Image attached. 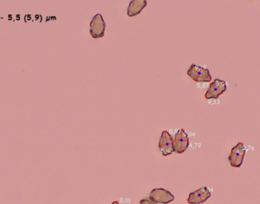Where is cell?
Segmentation results:
<instances>
[{
  "instance_id": "obj_1",
  "label": "cell",
  "mask_w": 260,
  "mask_h": 204,
  "mask_svg": "<svg viewBox=\"0 0 260 204\" xmlns=\"http://www.w3.org/2000/svg\"><path fill=\"white\" fill-rule=\"evenodd\" d=\"M187 74L196 83H210L212 80L209 69L194 63L189 68Z\"/></svg>"
},
{
  "instance_id": "obj_2",
  "label": "cell",
  "mask_w": 260,
  "mask_h": 204,
  "mask_svg": "<svg viewBox=\"0 0 260 204\" xmlns=\"http://www.w3.org/2000/svg\"><path fill=\"white\" fill-rule=\"evenodd\" d=\"M106 25L101 14H97L90 22V34L93 38H101L105 35Z\"/></svg>"
},
{
  "instance_id": "obj_3",
  "label": "cell",
  "mask_w": 260,
  "mask_h": 204,
  "mask_svg": "<svg viewBox=\"0 0 260 204\" xmlns=\"http://www.w3.org/2000/svg\"><path fill=\"white\" fill-rule=\"evenodd\" d=\"M246 155V149L243 143H238L231 149L229 155V162L233 168H240L242 166Z\"/></svg>"
},
{
  "instance_id": "obj_4",
  "label": "cell",
  "mask_w": 260,
  "mask_h": 204,
  "mask_svg": "<svg viewBox=\"0 0 260 204\" xmlns=\"http://www.w3.org/2000/svg\"><path fill=\"white\" fill-rule=\"evenodd\" d=\"M159 148L164 156L172 155L175 152L174 141L172 136L166 130L162 131L160 139Z\"/></svg>"
},
{
  "instance_id": "obj_5",
  "label": "cell",
  "mask_w": 260,
  "mask_h": 204,
  "mask_svg": "<svg viewBox=\"0 0 260 204\" xmlns=\"http://www.w3.org/2000/svg\"><path fill=\"white\" fill-rule=\"evenodd\" d=\"M226 90V82L216 79L210 85L208 91L204 95V98L206 99H211V98L217 99L220 95H222L224 92H225Z\"/></svg>"
},
{
  "instance_id": "obj_6",
  "label": "cell",
  "mask_w": 260,
  "mask_h": 204,
  "mask_svg": "<svg viewBox=\"0 0 260 204\" xmlns=\"http://www.w3.org/2000/svg\"><path fill=\"white\" fill-rule=\"evenodd\" d=\"M173 141H174L175 152L179 154H183L187 150L189 146V139L184 129L178 130Z\"/></svg>"
},
{
  "instance_id": "obj_7",
  "label": "cell",
  "mask_w": 260,
  "mask_h": 204,
  "mask_svg": "<svg viewBox=\"0 0 260 204\" xmlns=\"http://www.w3.org/2000/svg\"><path fill=\"white\" fill-rule=\"evenodd\" d=\"M150 199L157 204H167L174 201V196L162 188H156L150 194Z\"/></svg>"
},
{
  "instance_id": "obj_8",
  "label": "cell",
  "mask_w": 260,
  "mask_h": 204,
  "mask_svg": "<svg viewBox=\"0 0 260 204\" xmlns=\"http://www.w3.org/2000/svg\"><path fill=\"white\" fill-rule=\"evenodd\" d=\"M211 191L208 187H203L189 194L188 203L189 204H201L211 198Z\"/></svg>"
},
{
  "instance_id": "obj_9",
  "label": "cell",
  "mask_w": 260,
  "mask_h": 204,
  "mask_svg": "<svg viewBox=\"0 0 260 204\" xmlns=\"http://www.w3.org/2000/svg\"><path fill=\"white\" fill-rule=\"evenodd\" d=\"M147 5V2L146 0H133L130 2V5L128 8V15L129 17H133L139 15Z\"/></svg>"
},
{
  "instance_id": "obj_10",
  "label": "cell",
  "mask_w": 260,
  "mask_h": 204,
  "mask_svg": "<svg viewBox=\"0 0 260 204\" xmlns=\"http://www.w3.org/2000/svg\"><path fill=\"white\" fill-rule=\"evenodd\" d=\"M157 204V203L153 201L151 199H144L140 201V204Z\"/></svg>"
},
{
  "instance_id": "obj_11",
  "label": "cell",
  "mask_w": 260,
  "mask_h": 204,
  "mask_svg": "<svg viewBox=\"0 0 260 204\" xmlns=\"http://www.w3.org/2000/svg\"><path fill=\"white\" fill-rule=\"evenodd\" d=\"M112 204H119V203H118V201H114Z\"/></svg>"
}]
</instances>
